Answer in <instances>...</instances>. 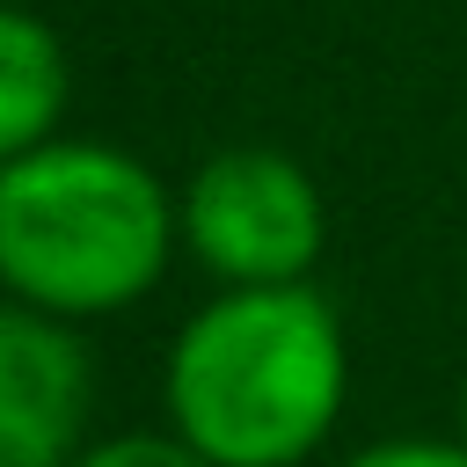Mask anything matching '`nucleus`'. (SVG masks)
<instances>
[{"label":"nucleus","instance_id":"1","mask_svg":"<svg viewBox=\"0 0 467 467\" xmlns=\"http://www.w3.org/2000/svg\"><path fill=\"white\" fill-rule=\"evenodd\" d=\"M161 409L212 467H306L350 409V328L299 285H219L161 358Z\"/></svg>","mask_w":467,"mask_h":467},{"label":"nucleus","instance_id":"2","mask_svg":"<svg viewBox=\"0 0 467 467\" xmlns=\"http://www.w3.org/2000/svg\"><path fill=\"white\" fill-rule=\"evenodd\" d=\"M182 248L175 190L109 139H51L0 168V292L51 321L139 306Z\"/></svg>","mask_w":467,"mask_h":467},{"label":"nucleus","instance_id":"3","mask_svg":"<svg viewBox=\"0 0 467 467\" xmlns=\"http://www.w3.org/2000/svg\"><path fill=\"white\" fill-rule=\"evenodd\" d=\"M182 255L212 285H299L328 248V204L314 175L277 146H219L182 190Z\"/></svg>","mask_w":467,"mask_h":467},{"label":"nucleus","instance_id":"4","mask_svg":"<svg viewBox=\"0 0 467 467\" xmlns=\"http://www.w3.org/2000/svg\"><path fill=\"white\" fill-rule=\"evenodd\" d=\"M95 416V358L73 321L0 292V467H73Z\"/></svg>","mask_w":467,"mask_h":467},{"label":"nucleus","instance_id":"5","mask_svg":"<svg viewBox=\"0 0 467 467\" xmlns=\"http://www.w3.org/2000/svg\"><path fill=\"white\" fill-rule=\"evenodd\" d=\"M66 102H73L66 36L36 7L0 0V168L51 146L66 131Z\"/></svg>","mask_w":467,"mask_h":467},{"label":"nucleus","instance_id":"6","mask_svg":"<svg viewBox=\"0 0 467 467\" xmlns=\"http://www.w3.org/2000/svg\"><path fill=\"white\" fill-rule=\"evenodd\" d=\"M73 467H212V460L175 431H117V438H88Z\"/></svg>","mask_w":467,"mask_h":467},{"label":"nucleus","instance_id":"7","mask_svg":"<svg viewBox=\"0 0 467 467\" xmlns=\"http://www.w3.org/2000/svg\"><path fill=\"white\" fill-rule=\"evenodd\" d=\"M343 467H467V438L460 431H445V438H431V431H416V438H372Z\"/></svg>","mask_w":467,"mask_h":467},{"label":"nucleus","instance_id":"8","mask_svg":"<svg viewBox=\"0 0 467 467\" xmlns=\"http://www.w3.org/2000/svg\"><path fill=\"white\" fill-rule=\"evenodd\" d=\"M452 431L467 438V379H460V401H452Z\"/></svg>","mask_w":467,"mask_h":467}]
</instances>
